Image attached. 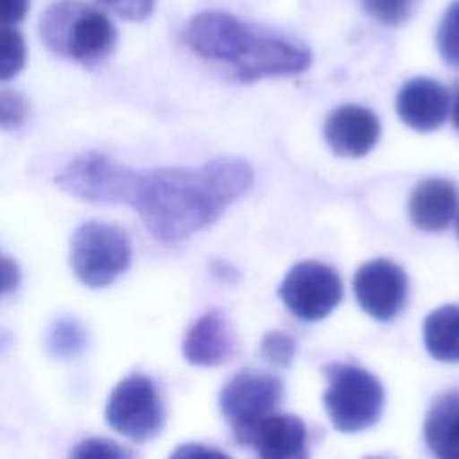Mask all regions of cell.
<instances>
[{"mask_svg": "<svg viewBox=\"0 0 459 459\" xmlns=\"http://www.w3.org/2000/svg\"><path fill=\"white\" fill-rule=\"evenodd\" d=\"M253 185L242 158L221 156L197 167L126 169L120 204L131 206L160 242H179L213 224Z\"/></svg>", "mask_w": 459, "mask_h": 459, "instance_id": "cell-1", "label": "cell"}, {"mask_svg": "<svg viewBox=\"0 0 459 459\" xmlns=\"http://www.w3.org/2000/svg\"><path fill=\"white\" fill-rule=\"evenodd\" d=\"M183 39L197 56L231 65L238 81L294 75L308 68L312 59L305 45L222 11H204L190 18Z\"/></svg>", "mask_w": 459, "mask_h": 459, "instance_id": "cell-2", "label": "cell"}, {"mask_svg": "<svg viewBox=\"0 0 459 459\" xmlns=\"http://www.w3.org/2000/svg\"><path fill=\"white\" fill-rule=\"evenodd\" d=\"M45 45L84 66L102 63L117 45V27L108 14L81 0L54 2L41 16Z\"/></svg>", "mask_w": 459, "mask_h": 459, "instance_id": "cell-3", "label": "cell"}, {"mask_svg": "<svg viewBox=\"0 0 459 459\" xmlns=\"http://www.w3.org/2000/svg\"><path fill=\"white\" fill-rule=\"evenodd\" d=\"M325 377L328 387L323 403L337 430L360 432L380 420L385 394L373 373L353 364L332 362L325 366Z\"/></svg>", "mask_w": 459, "mask_h": 459, "instance_id": "cell-4", "label": "cell"}, {"mask_svg": "<svg viewBox=\"0 0 459 459\" xmlns=\"http://www.w3.org/2000/svg\"><path fill=\"white\" fill-rule=\"evenodd\" d=\"M131 253V240L122 228L88 221L72 237L70 265L82 285L102 289L127 271Z\"/></svg>", "mask_w": 459, "mask_h": 459, "instance_id": "cell-5", "label": "cell"}, {"mask_svg": "<svg viewBox=\"0 0 459 459\" xmlns=\"http://www.w3.org/2000/svg\"><path fill=\"white\" fill-rule=\"evenodd\" d=\"M104 418L115 432L127 439L156 437L165 425V407L156 384L140 373L122 378L109 393Z\"/></svg>", "mask_w": 459, "mask_h": 459, "instance_id": "cell-6", "label": "cell"}, {"mask_svg": "<svg viewBox=\"0 0 459 459\" xmlns=\"http://www.w3.org/2000/svg\"><path fill=\"white\" fill-rule=\"evenodd\" d=\"M278 294L298 319L319 321L341 303L342 283L330 265L305 260L287 273Z\"/></svg>", "mask_w": 459, "mask_h": 459, "instance_id": "cell-7", "label": "cell"}, {"mask_svg": "<svg viewBox=\"0 0 459 459\" xmlns=\"http://www.w3.org/2000/svg\"><path fill=\"white\" fill-rule=\"evenodd\" d=\"M281 398L283 382L276 375L260 369H242L222 387L219 407L237 437L274 412Z\"/></svg>", "mask_w": 459, "mask_h": 459, "instance_id": "cell-8", "label": "cell"}, {"mask_svg": "<svg viewBox=\"0 0 459 459\" xmlns=\"http://www.w3.org/2000/svg\"><path fill=\"white\" fill-rule=\"evenodd\" d=\"M126 167L120 161L90 151L75 156L57 174L56 185L66 194L90 203H120Z\"/></svg>", "mask_w": 459, "mask_h": 459, "instance_id": "cell-9", "label": "cell"}, {"mask_svg": "<svg viewBox=\"0 0 459 459\" xmlns=\"http://www.w3.org/2000/svg\"><path fill=\"white\" fill-rule=\"evenodd\" d=\"M407 289L403 269L385 258L366 262L353 278L359 305L377 321H391L403 310Z\"/></svg>", "mask_w": 459, "mask_h": 459, "instance_id": "cell-10", "label": "cell"}, {"mask_svg": "<svg viewBox=\"0 0 459 459\" xmlns=\"http://www.w3.org/2000/svg\"><path fill=\"white\" fill-rule=\"evenodd\" d=\"M235 439L242 446L253 448L260 457H307V427L298 416L292 414L271 412Z\"/></svg>", "mask_w": 459, "mask_h": 459, "instance_id": "cell-11", "label": "cell"}, {"mask_svg": "<svg viewBox=\"0 0 459 459\" xmlns=\"http://www.w3.org/2000/svg\"><path fill=\"white\" fill-rule=\"evenodd\" d=\"M323 133L335 154L359 158L368 154L378 142L380 122L371 109L346 104L330 113Z\"/></svg>", "mask_w": 459, "mask_h": 459, "instance_id": "cell-12", "label": "cell"}, {"mask_svg": "<svg viewBox=\"0 0 459 459\" xmlns=\"http://www.w3.org/2000/svg\"><path fill=\"white\" fill-rule=\"evenodd\" d=\"M396 111L403 124L420 133L441 127L450 111L448 90L429 77L407 81L396 97Z\"/></svg>", "mask_w": 459, "mask_h": 459, "instance_id": "cell-13", "label": "cell"}, {"mask_svg": "<svg viewBox=\"0 0 459 459\" xmlns=\"http://www.w3.org/2000/svg\"><path fill=\"white\" fill-rule=\"evenodd\" d=\"M237 350L233 326L224 312L210 310L201 316L183 339V357L194 366H219Z\"/></svg>", "mask_w": 459, "mask_h": 459, "instance_id": "cell-14", "label": "cell"}, {"mask_svg": "<svg viewBox=\"0 0 459 459\" xmlns=\"http://www.w3.org/2000/svg\"><path fill=\"white\" fill-rule=\"evenodd\" d=\"M459 192L439 178L421 181L409 197V217L423 231H441L457 215Z\"/></svg>", "mask_w": 459, "mask_h": 459, "instance_id": "cell-15", "label": "cell"}, {"mask_svg": "<svg viewBox=\"0 0 459 459\" xmlns=\"http://www.w3.org/2000/svg\"><path fill=\"white\" fill-rule=\"evenodd\" d=\"M425 443L441 459H459V389L441 394L427 412Z\"/></svg>", "mask_w": 459, "mask_h": 459, "instance_id": "cell-16", "label": "cell"}, {"mask_svg": "<svg viewBox=\"0 0 459 459\" xmlns=\"http://www.w3.org/2000/svg\"><path fill=\"white\" fill-rule=\"evenodd\" d=\"M427 351L441 362H459V305L432 310L423 323Z\"/></svg>", "mask_w": 459, "mask_h": 459, "instance_id": "cell-17", "label": "cell"}, {"mask_svg": "<svg viewBox=\"0 0 459 459\" xmlns=\"http://www.w3.org/2000/svg\"><path fill=\"white\" fill-rule=\"evenodd\" d=\"M86 328L74 317L56 319L45 335V348L48 355L59 360H70L81 355L86 348Z\"/></svg>", "mask_w": 459, "mask_h": 459, "instance_id": "cell-18", "label": "cell"}, {"mask_svg": "<svg viewBox=\"0 0 459 459\" xmlns=\"http://www.w3.org/2000/svg\"><path fill=\"white\" fill-rule=\"evenodd\" d=\"M27 61L23 36L11 25H0V81L16 77Z\"/></svg>", "mask_w": 459, "mask_h": 459, "instance_id": "cell-19", "label": "cell"}, {"mask_svg": "<svg viewBox=\"0 0 459 459\" xmlns=\"http://www.w3.org/2000/svg\"><path fill=\"white\" fill-rule=\"evenodd\" d=\"M436 43L445 63L459 68V0L446 7L437 27Z\"/></svg>", "mask_w": 459, "mask_h": 459, "instance_id": "cell-20", "label": "cell"}, {"mask_svg": "<svg viewBox=\"0 0 459 459\" xmlns=\"http://www.w3.org/2000/svg\"><path fill=\"white\" fill-rule=\"evenodd\" d=\"M420 0H362L366 13L384 23V25H400L411 18Z\"/></svg>", "mask_w": 459, "mask_h": 459, "instance_id": "cell-21", "label": "cell"}, {"mask_svg": "<svg viewBox=\"0 0 459 459\" xmlns=\"http://www.w3.org/2000/svg\"><path fill=\"white\" fill-rule=\"evenodd\" d=\"M262 357L278 368L290 366L296 353V341L285 332H269L260 344Z\"/></svg>", "mask_w": 459, "mask_h": 459, "instance_id": "cell-22", "label": "cell"}, {"mask_svg": "<svg viewBox=\"0 0 459 459\" xmlns=\"http://www.w3.org/2000/svg\"><path fill=\"white\" fill-rule=\"evenodd\" d=\"M72 457H79V459H99V457H108V459H126L131 455V452L127 448H124L122 445L106 439V437H88L79 441L74 450L70 452Z\"/></svg>", "mask_w": 459, "mask_h": 459, "instance_id": "cell-23", "label": "cell"}, {"mask_svg": "<svg viewBox=\"0 0 459 459\" xmlns=\"http://www.w3.org/2000/svg\"><path fill=\"white\" fill-rule=\"evenodd\" d=\"M29 115L27 99L14 90H0V129L20 127Z\"/></svg>", "mask_w": 459, "mask_h": 459, "instance_id": "cell-24", "label": "cell"}, {"mask_svg": "<svg viewBox=\"0 0 459 459\" xmlns=\"http://www.w3.org/2000/svg\"><path fill=\"white\" fill-rule=\"evenodd\" d=\"M109 11L117 13L118 16L133 22L145 20L152 9H154V0H97Z\"/></svg>", "mask_w": 459, "mask_h": 459, "instance_id": "cell-25", "label": "cell"}, {"mask_svg": "<svg viewBox=\"0 0 459 459\" xmlns=\"http://www.w3.org/2000/svg\"><path fill=\"white\" fill-rule=\"evenodd\" d=\"M29 11V0H0V25L20 23Z\"/></svg>", "mask_w": 459, "mask_h": 459, "instance_id": "cell-26", "label": "cell"}, {"mask_svg": "<svg viewBox=\"0 0 459 459\" xmlns=\"http://www.w3.org/2000/svg\"><path fill=\"white\" fill-rule=\"evenodd\" d=\"M20 281L18 265L5 255L0 253V296L16 289Z\"/></svg>", "mask_w": 459, "mask_h": 459, "instance_id": "cell-27", "label": "cell"}, {"mask_svg": "<svg viewBox=\"0 0 459 459\" xmlns=\"http://www.w3.org/2000/svg\"><path fill=\"white\" fill-rule=\"evenodd\" d=\"M452 118H454V124L455 127L459 129V93L455 97V102H454V108H452Z\"/></svg>", "mask_w": 459, "mask_h": 459, "instance_id": "cell-28", "label": "cell"}, {"mask_svg": "<svg viewBox=\"0 0 459 459\" xmlns=\"http://www.w3.org/2000/svg\"><path fill=\"white\" fill-rule=\"evenodd\" d=\"M457 233H459V217H457Z\"/></svg>", "mask_w": 459, "mask_h": 459, "instance_id": "cell-29", "label": "cell"}]
</instances>
